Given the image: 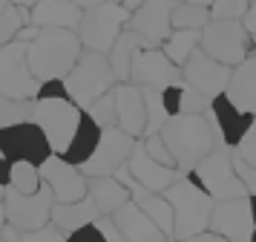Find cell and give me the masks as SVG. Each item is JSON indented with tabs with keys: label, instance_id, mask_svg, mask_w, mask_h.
Wrapping results in <instances>:
<instances>
[{
	"label": "cell",
	"instance_id": "9a60e30c",
	"mask_svg": "<svg viewBox=\"0 0 256 242\" xmlns=\"http://www.w3.org/2000/svg\"><path fill=\"white\" fill-rule=\"evenodd\" d=\"M230 75H233V67L222 64V61H216V58H210L202 46H198L196 52L190 55V61L182 67L184 84L196 87V90L204 92L208 98H216V95H222V92L228 90Z\"/></svg>",
	"mask_w": 256,
	"mask_h": 242
},
{
	"label": "cell",
	"instance_id": "44dd1931",
	"mask_svg": "<svg viewBox=\"0 0 256 242\" xmlns=\"http://www.w3.org/2000/svg\"><path fill=\"white\" fill-rule=\"evenodd\" d=\"M84 9L75 0H40L29 9V23L40 29H75L81 26Z\"/></svg>",
	"mask_w": 256,
	"mask_h": 242
},
{
	"label": "cell",
	"instance_id": "7dc6e473",
	"mask_svg": "<svg viewBox=\"0 0 256 242\" xmlns=\"http://www.w3.org/2000/svg\"><path fill=\"white\" fill-rule=\"evenodd\" d=\"M81 9H92V6H101V3H106V0H75Z\"/></svg>",
	"mask_w": 256,
	"mask_h": 242
},
{
	"label": "cell",
	"instance_id": "f1b7e54d",
	"mask_svg": "<svg viewBox=\"0 0 256 242\" xmlns=\"http://www.w3.org/2000/svg\"><path fill=\"white\" fill-rule=\"evenodd\" d=\"M141 92H144V104H147V133L144 136L162 133L164 124L173 118L170 107L164 101V90H147V87H141Z\"/></svg>",
	"mask_w": 256,
	"mask_h": 242
},
{
	"label": "cell",
	"instance_id": "6f0895ef",
	"mask_svg": "<svg viewBox=\"0 0 256 242\" xmlns=\"http://www.w3.org/2000/svg\"><path fill=\"white\" fill-rule=\"evenodd\" d=\"M254 207H256V196H254Z\"/></svg>",
	"mask_w": 256,
	"mask_h": 242
},
{
	"label": "cell",
	"instance_id": "d4e9b609",
	"mask_svg": "<svg viewBox=\"0 0 256 242\" xmlns=\"http://www.w3.org/2000/svg\"><path fill=\"white\" fill-rule=\"evenodd\" d=\"M86 184H90V196L95 199V205H98L101 213H116L124 202L132 199L130 187L121 184L118 176H90Z\"/></svg>",
	"mask_w": 256,
	"mask_h": 242
},
{
	"label": "cell",
	"instance_id": "603a6c76",
	"mask_svg": "<svg viewBox=\"0 0 256 242\" xmlns=\"http://www.w3.org/2000/svg\"><path fill=\"white\" fill-rule=\"evenodd\" d=\"M98 216H101V210H98L92 196H84L78 202H55V207H52V225L58 230H64L66 236L72 230L92 225Z\"/></svg>",
	"mask_w": 256,
	"mask_h": 242
},
{
	"label": "cell",
	"instance_id": "836d02e7",
	"mask_svg": "<svg viewBox=\"0 0 256 242\" xmlns=\"http://www.w3.org/2000/svg\"><path fill=\"white\" fill-rule=\"evenodd\" d=\"M86 115H92L95 121H98V127H118V101H116V87L110 92H104L98 101L86 110Z\"/></svg>",
	"mask_w": 256,
	"mask_h": 242
},
{
	"label": "cell",
	"instance_id": "60d3db41",
	"mask_svg": "<svg viewBox=\"0 0 256 242\" xmlns=\"http://www.w3.org/2000/svg\"><path fill=\"white\" fill-rule=\"evenodd\" d=\"M66 242H110L104 236V233H101V230H98V225H86V228H78V230H72L70 236H66Z\"/></svg>",
	"mask_w": 256,
	"mask_h": 242
},
{
	"label": "cell",
	"instance_id": "4316f807",
	"mask_svg": "<svg viewBox=\"0 0 256 242\" xmlns=\"http://www.w3.org/2000/svg\"><path fill=\"white\" fill-rule=\"evenodd\" d=\"M101 133H104V127H98V121H95L92 115L84 113V121H81V127H78V133H75L72 144L66 147V153H64L66 161H72V164H78V167H81L84 161L95 153L98 141H101Z\"/></svg>",
	"mask_w": 256,
	"mask_h": 242
},
{
	"label": "cell",
	"instance_id": "cb8c5ba5",
	"mask_svg": "<svg viewBox=\"0 0 256 242\" xmlns=\"http://www.w3.org/2000/svg\"><path fill=\"white\" fill-rule=\"evenodd\" d=\"M224 95L239 110L256 115V55H248L239 67H233L230 84H228Z\"/></svg>",
	"mask_w": 256,
	"mask_h": 242
},
{
	"label": "cell",
	"instance_id": "1f68e13d",
	"mask_svg": "<svg viewBox=\"0 0 256 242\" xmlns=\"http://www.w3.org/2000/svg\"><path fill=\"white\" fill-rule=\"evenodd\" d=\"M44 184L40 167L32 161H12V176H9V187L20 190V193H38Z\"/></svg>",
	"mask_w": 256,
	"mask_h": 242
},
{
	"label": "cell",
	"instance_id": "83f0119b",
	"mask_svg": "<svg viewBox=\"0 0 256 242\" xmlns=\"http://www.w3.org/2000/svg\"><path fill=\"white\" fill-rule=\"evenodd\" d=\"M198 46H202V29H173L170 38L162 44V49L176 67H184Z\"/></svg>",
	"mask_w": 256,
	"mask_h": 242
},
{
	"label": "cell",
	"instance_id": "8d00e7d4",
	"mask_svg": "<svg viewBox=\"0 0 256 242\" xmlns=\"http://www.w3.org/2000/svg\"><path fill=\"white\" fill-rule=\"evenodd\" d=\"M250 6V0H216L210 6V18L222 21V18H244V12Z\"/></svg>",
	"mask_w": 256,
	"mask_h": 242
},
{
	"label": "cell",
	"instance_id": "8992f818",
	"mask_svg": "<svg viewBox=\"0 0 256 242\" xmlns=\"http://www.w3.org/2000/svg\"><path fill=\"white\" fill-rule=\"evenodd\" d=\"M190 176L196 179L213 199H233V196H250L244 182L239 179V173L233 167V147L219 141L210 150L204 159L198 161L190 170Z\"/></svg>",
	"mask_w": 256,
	"mask_h": 242
},
{
	"label": "cell",
	"instance_id": "ffe728a7",
	"mask_svg": "<svg viewBox=\"0 0 256 242\" xmlns=\"http://www.w3.org/2000/svg\"><path fill=\"white\" fill-rule=\"evenodd\" d=\"M116 101H118V127L136 138H144L147 133V104L144 92L132 81L116 84Z\"/></svg>",
	"mask_w": 256,
	"mask_h": 242
},
{
	"label": "cell",
	"instance_id": "9c48e42d",
	"mask_svg": "<svg viewBox=\"0 0 256 242\" xmlns=\"http://www.w3.org/2000/svg\"><path fill=\"white\" fill-rule=\"evenodd\" d=\"M40 87L44 81H38L29 67V44L12 41V44L0 46V92L9 98L35 101L40 95Z\"/></svg>",
	"mask_w": 256,
	"mask_h": 242
},
{
	"label": "cell",
	"instance_id": "74e56055",
	"mask_svg": "<svg viewBox=\"0 0 256 242\" xmlns=\"http://www.w3.org/2000/svg\"><path fill=\"white\" fill-rule=\"evenodd\" d=\"M20 242H66V233L49 222V225H44V228H38V230H26L24 236H20Z\"/></svg>",
	"mask_w": 256,
	"mask_h": 242
},
{
	"label": "cell",
	"instance_id": "681fc988",
	"mask_svg": "<svg viewBox=\"0 0 256 242\" xmlns=\"http://www.w3.org/2000/svg\"><path fill=\"white\" fill-rule=\"evenodd\" d=\"M6 222H9V219H6V207L0 205V233H3V228H6Z\"/></svg>",
	"mask_w": 256,
	"mask_h": 242
},
{
	"label": "cell",
	"instance_id": "ee69618b",
	"mask_svg": "<svg viewBox=\"0 0 256 242\" xmlns=\"http://www.w3.org/2000/svg\"><path fill=\"white\" fill-rule=\"evenodd\" d=\"M242 23H244V29H248L250 35H256V0H250V6H248V12H244Z\"/></svg>",
	"mask_w": 256,
	"mask_h": 242
},
{
	"label": "cell",
	"instance_id": "484cf974",
	"mask_svg": "<svg viewBox=\"0 0 256 242\" xmlns=\"http://www.w3.org/2000/svg\"><path fill=\"white\" fill-rule=\"evenodd\" d=\"M141 46H150V44H147L136 29H124L121 38L112 44V49H110V55H106V58H110V64H112V69H116L118 84H121V81H130L132 58H136V52H138Z\"/></svg>",
	"mask_w": 256,
	"mask_h": 242
},
{
	"label": "cell",
	"instance_id": "f6af8a7d",
	"mask_svg": "<svg viewBox=\"0 0 256 242\" xmlns=\"http://www.w3.org/2000/svg\"><path fill=\"white\" fill-rule=\"evenodd\" d=\"M9 176H12V161L0 153V184H9Z\"/></svg>",
	"mask_w": 256,
	"mask_h": 242
},
{
	"label": "cell",
	"instance_id": "8fae6325",
	"mask_svg": "<svg viewBox=\"0 0 256 242\" xmlns=\"http://www.w3.org/2000/svg\"><path fill=\"white\" fill-rule=\"evenodd\" d=\"M230 242H256V207L254 196H233V199H216L210 228Z\"/></svg>",
	"mask_w": 256,
	"mask_h": 242
},
{
	"label": "cell",
	"instance_id": "bcb514c9",
	"mask_svg": "<svg viewBox=\"0 0 256 242\" xmlns=\"http://www.w3.org/2000/svg\"><path fill=\"white\" fill-rule=\"evenodd\" d=\"M121 6H124V9L130 12V15H132V12H138L141 6H144V0H124V3H121Z\"/></svg>",
	"mask_w": 256,
	"mask_h": 242
},
{
	"label": "cell",
	"instance_id": "7a4b0ae2",
	"mask_svg": "<svg viewBox=\"0 0 256 242\" xmlns=\"http://www.w3.org/2000/svg\"><path fill=\"white\" fill-rule=\"evenodd\" d=\"M86 49L75 29H40L29 41V67L38 81H64Z\"/></svg>",
	"mask_w": 256,
	"mask_h": 242
},
{
	"label": "cell",
	"instance_id": "4dcf8cb0",
	"mask_svg": "<svg viewBox=\"0 0 256 242\" xmlns=\"http://www.w3.org/2000/svg\"><path fill=\"white\" fill-rule=\"evenodd\" d=\"M32 115H35V101L9 98V95L0 92V127H12V124L32 121Z\"/></svg>",
	"mask_w": 256,
	"mask_h": 242
},
{
	"label": "cell",
	"instance_id": "f907efd6",
	"mask_svg": "<svg viewBox=\"0 0 256 242\" xmlns=\"http://www.w3.org/2000/svg\"><path fill=\"white\" fill-rule=\"evenodd\" d=\"M187 3H196V6H208V9H210V6H213L216 0H187Z\"/></svg>",
	"mask_w": 256,
	"mask_h": 242
},
{
	"label": "cell",
	"instance_id": "277c9868",
	"mask_svg": "<svg viewBox=\"0 0 256 242\" xmlns=\"http://www.w3.org/2000/svg\"><path fill=\"white\" fill-rule=\"evenodd\" d=\"M64 84H66L70 98L86 113L104 92H110L116 87L118 75H116V69H112L110 58H106L104 52L84 49L81 58H78V64H75L72 72L64 78Z\"/></svg>",
	"mask_w": 256,
	"mask_h": 242
},
{
	"label": "cell",
	"instance_id": "ab89813d",
	"mask_svg": "<svg viewBox=\"0 0 256 242\" xmlns=\"http://www.w3.org/2000/svg\"><path fill=\"white\" fill-rule=\"evenodd\" d=\"M236 153H239L244 161H250V164L256 167V118H254V124L248 127V133L242 136V141L236 144Z\"/></svg>",
	"mask_w": 256,
	"mask_h": 242
},
{
	"label": "cell",
	"instance_id": "7bdbcfd3",
	"mask_svg": "<svg viewBox=\"0 0 256 242\" xmlns=\"http://www.w3.org/2000/svg\"><path fill=\"white\" fill-rule=\"evenodd\" d=\"M187 242H230V239L222 236V233H216V230H202V233H196V236H190Z\"/></svg>",
	"mask_w": 256,
	"mask_h": 242
},
{
	"label": "cell",
	"instance_id": "e0dca14e",
	"mask_svg": "<svg viewBox=\"0 0 256 242\" xmlns=\"http://www.w3.org/2000/svg\"><path fill=\"white\" fill-rule=\"evenodd\" d=\"M176 3L178 0H144V6L138 12H132L130 29H136L150 46H162L173 32Z\"/></svg>",
	"mask_w": 256,
	"mask_h": 242
},
{
	"label": "cell",
	"instance_id": "c3c4849f",
	"mask_svg": "<svg viewBox=\"0 0 256 242\" xmlns=\"http://www.w3.org/2000/svg\"><path fill=\"white\" fill-rule=\"evenodd\" d=\"M14 6H24V9H32V6H38L40 0H12Z\"/></svg>",
	"mask_w": 256,
	"mask_h": 242
},
{
	"label": "cell",
	"instance_id": "5b68a950",
	"mask_svg": "<svg viewBox=\"0 0 256 242\" xmlns=\"http://www.w3.org/2000/svg\"><path fill=\"white\" fill-rule=\"evenodd\" d=\"M32 121L40 124V130L49 136L52 150L64 156L84 121V110L72 101L70 95H64V98H46V95H40V98H35V115H32Z\"/></svg>",
	"mask_w": 256,
	"mask_h": 242
},
{
	"label": "cell",
	"instance_id": "f546056e",
	"mask_svg": "<svg viewBox=\"0 0 256 242\" xmlns=\"http://www.w3.org/2000/svg\"><path fill=\"white\" fill-rule=\"evenodd\" d=\"M210 18L208 6H196V3H187V0H178L173 9V29H204Z\"/></svg>",
	"mask_w": 256,
	"mask_h": 242
},
{
	"label": "cell",
	"instance_id": "9f6ffc18",
	"mask_svg": "<svg viewBox=\"0 0 256 242\" xmlns=\"http://www.w3.org/2000/svg\"><path fill=\"white\" fill-rule=\"evenodd\" d=\"M112 3H124V0H112Z\"/></svg>",
	"mask_w": 256,
	"mask_h": 242
},
{
	"label": "cell",
	"instance_id": "816d5d0a",
	"mask_svg": "<svg viewBox=\"0 0 256 242\" xmlns=\"http://www.w3.org/2000/svg\"><path fill=\"white\" fill-rule=\"evenodd\" d=\"M6 187H9V184H0V205H3V199H6Z\"/></svg>",
	"mask_w": 256,
	"mask_h": 242
},
{
	"label": "cell",
	"instance_id": "11a10c76",
	"mask_svg": "<svg viewBox=\"0 0 256 242\" xmlns=\"http://www.w3.org/2000/svg\"><path fill=\"white\" fill-rule=\"evenodd\" d=\"M164 242H178V239H164Z\"/></svg>",
	"mask_w": 256,
	"mask_h": 242
},
{
	"label": "cell",
	"instance_id": "5bb4252c",
	"mask_svg": "<svg viewBox=\"0 0 256 242\" xmlns=\"http://www.w3.org/2000/svg\"><path fill=\"white\" fill-rule=\"evenodd\" d=\"M136 141L138 138L124 133L121 127H106L104 133H101V141H98L95 153L81 164L84 176L86 179L90 176H116L118 167L130 161V153L136 147Z\"/></svg>",
	"mask_w": 256,
	"mask_h": 242
},
{
	"label": "cell",
	"instance_id": "4fadbf2b",
	"mask_svg": "<svg viewBox=\"0 0 256 242\" xmlns=\"http://www.w3.org/2000/svg\"><path fill=\"white\" fill-rule=\"evenodd\" d=\"M130 81L147 90H167L173 84H182L184 78H182V67H176L162 46H141L132 58Z\"/></svg>",
	"mask_w": 256,
	"mask_h": 242
},
{
	"label": "cell",
	"instance_id": "6da1fadb",
	"mask_svg": "<svg viewBox=\"0 0 256 242\" xmlns=\"http://www.w3.org/2000/svg\"><path fill=\"white\" fill-rule=\"evenodd\" d=\"M167 147L173 153L176 164L184 173H190L198 161L208 156L210 150L219 141H224V136L219 133V127L213 121V115L208 113H178L173 115L162 130ZM228 144V141H224Z\"/></svg>",
	"mask_w": 256,
	"mask_h": 242
},
{
	"label": "cell",
	"instance_id": "30bf717a",
	"mask_svg": "<svg viewBox=\"0 0 256 242\" xmlns=\"http://www.w3.org/2000/svg\"><path fill=\"white\" fill-rule=\"evenodd\" d=\"M55 190L49 187L46 182L40 184L38 193H20L14 187H6V199H3V207H6V219L12 222L14 228L26 230H38L52 222V207H55Z\"/></svg>",
	"mask_w": 256,
	"mask_h": 242
},
{
	"label": "cell",
	"instance_id": "d6a6232c",
	"mask_svg": "<svg viewBox=\"0 0 256 242\" xmlns=\"http://www.w3.org/2000/svg\"><path fill=\"white\" fill-rule=\"evenodd\" d=\"M26 23H29V9H24V6H14L12 3L9 9L0 12V46L12 44Z\"/></svg>",
	"mask_w": 256,
	"mask_h": 242
},
{
	"label": "cell",
	"instance_id": "2e32d148",
	"mask_svg": "<svg viewBox=\"0 0 256 242\" xmlns=\"http://www.w3.org/2000/svg\"><path fill=\"white\" fill-rule=\"evenodd\" d=\"M40 176L55 190V199L58 202H78L84 196H90V184H86L84 170L78 164L66 161V156H60V153H52L40 164Z\"/></svg>",
	"mask_w": 256,
	"mask_h": 242
},
{
	"label": "cell",
	"instance_id": "7c38bea8",
	"mask_svg": "<svg viewBox=\"0 0 256 242\" xmlns=\"http://www.w3.org/2000/svg\"><path fill=\"white\" fill-rule=\"evenodd\" d=\"M0 153L9 161H32L40 167L55 150L49 144V136L40 130V124L24 121V124L0 127Z\"/></svg>",
	"mask_w": 256,
	"mask_h": 242
},
{
	"label": "cell",
	"instance_id": "7402d4cb",
	"mask_svg": "<svg viewBox=\"0 0 256 242\" xmlns=\"http://www.w3.org/2000/svg\"><path fill=\"white\" fill-rule=\"evenodd\" d=\"M210 115H213V121H216V127H219V133L224 136V141H228L230 147H236V144L242 141V136L248 133V127L254 124V118H256L254 113L239 110L224 92L213 98V104H210Z\"/></svg>",
	"mask_w": 256,
	"mask_h": 242
},
{
	"label": "cell",
	"instance_id": "d590c367",
	"mask_svg": "<svg viewBox=\"0 0 256 242\" xmlns=\"http://www.w3.org/2000/svg\"><path fill=\"white\" fill-rule=\"evenodd\" d=\"M144 141V147H147V153H150L156 161H162V164H167V167H178L173 159V153H170V147H167V141H164L162 133H152V136H144L141 138Z\"/></svg>",
	"mask_w": 256,
	"mask_h": 242
},
{
	"label": "cell",
	"instance_id": "680465c9",
	"mask_svg": "<svg viewBox=\"0 0 256 242\" xmlns=\"http://www.w3.org/2000/svg\"><path fill=\"white\" fill-rule=\"evenodd\" d=\"M0 242H6V239H3V236H0Z\"/></svg>",
	"mask_w": 256,
	"mask_h": 242
},
{
	"label": "cell",
	"instance_id": "ac0fdd59",
	"mask_svg": "<svg viewBox=\"0 0 256 242\" xmlns=\"http://www.w3.org/2000/svg\"><path fill=\"white\" fill-rule=\"evenodd\" d=\"M130 173L136 176V182H141L147 190H156V193H164L170 184L182 182L187 173L182 170V167H167V164H162V161H156L147 153V147H144V141H136V147H132V153H130V161H127Z\"/></svg>",
	"mask_w": 256,
	"mask_h": 242
},
{
	"label": "cell",
	"instance_id": "f35d334b",
	"mask_svg": "<svg viewBox=\"0 0 256 242\" xmlns=\"http://www.w3.org/2000/svg\"><path fill=\"white\" fill-rule=\"evenodd\" d=\"M233 167H236V173H239V179L244 182L248 193L256 196V167L250 164V161H244L242 156L236 153V147H233Z\"/></svg>",
	"mask_w": 256,
	"mask_h": 242
},
{
	"label": "cell",
	"instance_id": "db71d44e",
	"mask_svg": "<svg viewBox=\"0 0 256 242\" xmlns=\"http://www.w3.org/2000/svg\"><path fill=\"white\" fill-rule=\"evenodd\" d=\"M254 55H256V35H254Z\"/></svg>",
	"mask_w": 256,
	"mask_h": 242
},
{
	"label": "cell",
	"instance_id": "e575fe53",
	"mask_svg": "<svg viewBox=\"0 0 256 242\" xmlns=\"http://www.w3.org/2000/svg\"><path fill=\"white\" fill-rule=\"evenodd\" d=\"M213 98H208L204 92H198L196 87H190L182 81V101H178V113H208ZM176 113V115H178Z\"/></svg>",
	"mask_w": 256,
	"mask_h": 242
},
{
	"label": "cell",
	"instance_id": "3957f363",
	"mask_svg": "<svg viewBox=\"0 0 256 242\" xmlns=\"http://www.w3.org/2000/svg\"><path fill=\"white\" fill-rule=\"evenodd\" d=\"M164 196L170 199L176 213V228H173V239L187 242L190 236H196L202 230L210 228V216H213V205L216 199L202 187V184L187 173L182 182L170 184Z\"/></svg>",
	"mask_w": 256,
	"mask_h": 242
},
{
	"label": "cell",
	"instance_id": "b9f144b4",
	"mask_svg": "<svg viewBox=\"0 0 256 242\" xmlns=\"http://www.w3.org/2000/svg\"><path fill=\"white\" fill-rule=\"evenodd\" d=\"M95 225H98V230H101L110 242H124V236H121V230H118V225H116V219L110 216V213H101V216L95 219Z\"/></svg>",
	"mask_w": 256,
	"mask_h": 242
},
{
	"label": "cell",
	"instance_id": "d6986e66",
	"mask_svg": "<svg viewBox=\"0 0 256 242\" xmlns=\"http://www.w3.org/2000/svg\"><path fill=\"white\" fill-rule=\"evenodd\" d=\"M110 216L116 219L118 230H121V236L124 242H164V230L152 222V216L144 210L141 205H136L132 199L124 202V205L118 207L116 213H110Z\"/></svg>",
	"mask_w": 256,
	"mask_h": 242
},
{
	"label": "cell",
	"instance_id": "f5cc1de1",
	"mask_svg": "<svg viewBox=\"0 0 256 242\" xmlns=\"http://www.w3.org/2000/svg\"><path fill=\"white\" fill-rule=\"evenodd\" d=\"M9 6H12V0H0V12H3V9H9Z\"/></svg>",
	"mask_w": 256,
	"mask_h": 242
},
{
	"label": "cell",
	"instance_id": "52a82bcc",
	"mask_svg": "<svg viewBox=\"0 0 256 242\" xmlns=\"http://www.w3.org/2000/svg\"><path fill=\"white\" fill-rule=\"evenodd\" d=\"M202 49L228 67H239L248 55H254V35L244 29L242 18L210 21L202 29Z\"/></svg>",
	"mask_w": 256,
	"mask_h": 242
},
{
	"label": "cell",
	"instance_id": "ba28073f",
	"mask_svg": "<svg viewBox=\"0 0 256 242\" xmlns=\"http://www.w3.org/2000/svg\"><path fill=\"white\" fill-rule=\"evenodd\" d=\"M130 15L121 3H112L106 0L101 6H92V9H84L81 26H78V35L86 49H95V52H104L110 55V49L116 44L121 32L130 29Z\"/></svg>",
	"mask_w": 256,
	"mask_h": 242
}]
</instances>
